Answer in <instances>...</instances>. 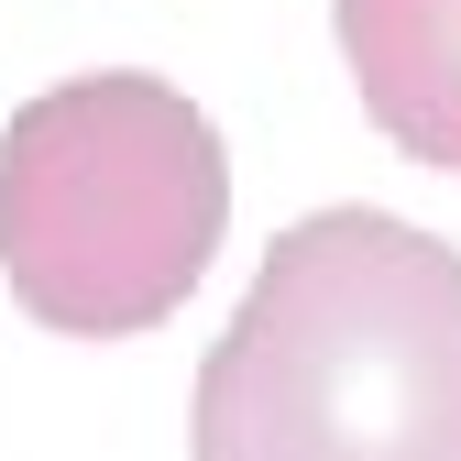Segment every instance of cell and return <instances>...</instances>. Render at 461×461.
I'll use <instances>...</instances> for the list:
<instances>
[{
  "label": "cell",
  "instance_id": "6da1fadb",
  "mask_svg": "<svg viewBox=\"0 0 461 461\" xmlns=\"http://www.w3.org/2000/svg\"><path fill=\"white\" fill-rule=\"evenodd\" d=\"M198 461H461V253L395 209L275 230L209 340Z\"/></svg>",
  "mask_w": 461,
  "mask_h": 461
},
{
  "label": "cell",
  "instance_id": "7a4b0ae2",
  "mask_svg": "<svg viewBox=\"0 0 461 461\" xmlns=\"http://www.w3.org/2000/svg\"><path fill=\"white\" fill-rule=\"evenodd\" d=\"M230 154L165 77L99 67L12 110L0 132V275L67 340H132L187 308L220 253Z\"/></svg>",
  "mask_w": 461,
  "mask_h": 461
},
{
  "label": "cell",
  "instance_id": "3957f363",
  "mask_svg": "<svg viewBox=\"0 0 461 461\" xmlns=\"http://www.w3.org/2000/svg\"><path fill=\"white\" fill-rule=\"evenodd\" d=\"M330 23L384 143L461 176V0H330Z\"/></svg>",
  "mask_w": 461,
  "mask_h": 461
}]
</instances>
